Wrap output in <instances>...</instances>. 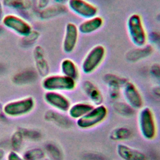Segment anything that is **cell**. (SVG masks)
Returning <instances> with one entry per match:
<instances>
[{"label":"cell","instance_id":"7c38bea8","mask_svg":"<svg viewBox=\"0 0 160 160\" xmlns=\"http://www.w3.org/2000/svg\"><path fill=\"white\" fill-rule=\"evenodd\" d=\"M79 31L76 24L69 22L65 27L64 36L62 41V49L67 54L71 53L78 43Z\"/></svg>","mask_w":160,"mask_h":160},{"label":"cell","instance_id":"4fadbf2b","mask_svg":"<svg viewBox=\"0 0 160 160\" xmlns=\"http://www.w3.org/2000/svg\"><path fill=\"white\" fill-rule=\"evenodd\" d=\"M44 118L45 121L62 129H69L73 126L72 119L68 116L53 109L47 110L44 114Z\"/></svg>","mask_w":160,"mask_h":160},{"label":"cell","instance_id":"f1b7e54d","mask_svg":"<svg viewBox=\"0 0 160 160\" xmlns=\"http://www.w3.org/2000/svg\"><path fill=\"white\" fill-rule=\"evenodd\" d=\"M24 140L21 131L18 129L14 131L10 138V145L12 151L19 152L22 147Z\"/></svg>","mask_w":160,"mask_h":160},{"label":"cell","instance_id":"484cf974","mask_svg":"<svg viewBox=\"0 0 160 160\" xmlns=\"http://www.w3.org/2000/svg\"><path fill=\"white\" fill-rule=\"evenodd\" d=\"M18 129L21 131L24 140L37 142L41 141L42 138L41 132L38 129L25 127L19 128Z\"/></svg>","mask_w":160,"mask_h":160},{"label":"cell","instance_id":"ffe728a7","mask_svg":"<svg viewBox=\"0 0 160 160\" xmlns=\"http://www.w3.org/2000/svg\"><path fill=\"white\" fill-rule=\"evenodd\" d=\"M60 69L62 74L73 79L76 81L79 78L78 67L71 59L66 58L62 59L60 64Z\"/></svg>","mask_w":160,"mask_h":160},{"label":"cell","instance_id":"60d3db41","mask_svg":"<svg viewBox=\"0 0 160 160\" xmlns=\"http://www.w3.org/2000/svg\"><path fill=\"white\" fill-rule=\"evenodd\" d=\"M44 160H50V159H48V158H47V159H45Z\"/></svg>","mask_w":160,"mask_h":160},{"label":"cell","instance_id":"52a82bcc","mask_svg":"<svg viewBox=\"0 0 160 160\" xmlns=\"http://www.w3.org/2000/svg\"><path fill=\"white\" fill-rule=\"evenodd\" d=\"M1 22L6 28L23 37L27 36L32 31L31 25L26 20L15 14L4 15Z\"/></svg>","mask_w":160,"mask_h":160},{"label":"cell","instance_id":"ac0fdd59","mask_svg":"<svg viewBox=\"0 0 160 160\" xmlns=\"http://www.w3.org/2000/svg\"><path fill=\"white\" fill-rule=\"evenodd\" d=\"M103 18L99 16H96L91 18L86 19L78 26L79 32L83 34H91L99 30L103 25Z\"/></svg>","mask_w":160,"mask_h":160},{"label":"cell","instance_id":"5b68a950","mask_svg":"<svg viewBox=\"0 0 160 160\" xmlns=\"http://www.w3.org/2000/svg\"><path fill=\"white\" fill-rule=\"evenodd\" d=\"M108 115V109L106 106L102 104L94 106L86 115L76 120V124L80 129H89L104 122Z\"/></svg>","mask_w":160,"mask_h":160},{"label":"cell","instance_id":"30bf717a","mask_svg":"<svg viewBox=\"0 0 160 160\" xmlns=\"http://www.w3.org/2000/svg\"><path fill=\"white\" fill-rule=\"evenodd\" d=\"M103 81L108 87L109 98L115 101L119 98L122 88L128 79L112 73H107L104 75Z\"/></svg>","mask_w":160,"mask_h":160},{"label":"cell","instance_id":"d6986e66","mask_svg":"<svg viewBox=\"0 0 160 160\" xmlns=\"http://www.w3.org/2000/svg\"><path fill=\"white\" fill-rule=\"evenodd\" d=\"M94 106L91 102H76L73 104H71L68 111V115L71 119L78 120L86 115L94 108Z\"/></svg>","mask_w":160,"mask_h":160},{"label":"cell","instance_id":"8fae6325","mask_svg":"<svg viewBox=\"0 0 160 160\" xmlns=\"http://www.w3.org/2000/svg\"><path fill=\"white\" fill-rule=\"evenodd\" d=\"M44 99L53 109L62 112H68L71 106L69 99L61 92L46 91L44 94Z\"/></svg>","mask_w":160,"mask_h":160},{"label":"cell","instance_id":"836d02e7","mask_svg":"<svg viewBox=\"0 0 160 160\" xmlns=\"http://www.w3.org/2000/svg\"><path fill=\"white\" fill-rule=\"evenodd\" d=\"M50 0H38V7L40 9L46 8L49 6Z\"/></svg>","mask_w":160,"mask_h":160},{"label":"cell","instance_id":"7a4b0ae2","mask_svg":"<svg viewBox=\"0 0 160 160\" xmlns=\"http://www.w3.org/2000/svg\"><path fill=\"white\" fill-rule=\"evenodd\" d=\"M35 106L34 99L32 96H26L8 102L3 105V110L7 117L18 118L29 114Z\"/></svg>","mask_w":160,"mask_h":160},{"label":"cell","instance_id":"603a6c76","mask_svg":"<svg viewBox=\"0 0 160 160\" xmlns=\"http://www.w3.org/2000/svg\"><path fill=\"white\" fill-rule=\"evenodd\" d=\"M41 10L39 12L40 18L42 19H48L66 13L68 9L64 4H56L50 6H48Z\"/></svg>","mask_w":160,"mask_h":160},{"label":"cell","instance_id":"44dd1931","mask_svg":"<svg viewBox=\"0 0 160 160\" xmlns=\"http://www.w3.org/2000/svg\"><path fill=\"white\" fill-rule=\"evenodd\" d=\"M133 136L131 128L127 126H118L113 128L109 134V139L112 141L119 142L127 141Z\"/></svg>","mask_w":160,"mask_h":160},{"label":"cell","instance_id":"ab89813d","mask_svg":"<svg viewBox=\"0 0 160 160\" xmlns=\"http://www.w3.org/2000/svg\"><path fill=\"white\" fill-rule=\"evenodd\" d=\"M156 19H157V21H160V12L156 15Z\"/></svg>","mask_w":160,"mask_h":160},{"label":"cell","instance_id":"83f0119b","mask_svg":"<svg viewBox=\"0 0 160 160\" xmlns=\"http://www.w3.org/2000/svg\"><path fill=\"white\" fill-rule=\"evenodd\" d=\"M44 149L40 148H32L26 150L22 156L25 160H41L45 158Z\"/></svg>","mask_w":160,"mask_h":160},{"label":"cell","instance_id":"4316f807","mask_svg":"<svg viewBox=\"0 0 160 160\" xmlns=\"http://www.w3.org/2000/svg\"><path fill=\"white\" fill-rule=\"evenodd\" d=\"M2 2L4 6L16 10L26 11L31 7L30 0H2Z\"/></svg>","mask_w":160,"mask_h":160},{"label":"cell","instance_id":"6da1fadb","mask_svg":"<svg viewBox=\"0 0 160 160\" xmlns=\"http://www.w3.org/2000/svg\"><path fill=\"white\" fill-rule=\"evenodd\" d=\"M138 126L141 136L148 141H152L157 136L158 128L152 110L148 106L139 109Z\"/></svg>","mask_w":160,"mask_h":160},{"label":"cell","instance_id":"d6a6232c","mask_svg":"<svg viewBox=\"0 0 160 160\" xmlns=\"http://www.w3.org/2000/svg\"><path fill=\"white\" fill-rule=\"evenodd\" d=\"M85 160H106V159L101 155L94 153H88L84 155Z\"/></svg>","mask_w":160,"mask_h":160},{"label":"cell","instance_id":"7402d4cb","mask_svg":"<svg viewBox=\"0 0 160 160\" xmlns=\"http://www.w3.org/2000/svg\"><path fill=\"white\" fill-rule=\"evenodd\" d=\"M37 71L34 70H26L18 72L12 78V82L19 86H24L35 81L38 78Z\"/></svg>","mask_w":160,"mask_h":160},{"label":"cell","instance_id":"4dcf8cb0","mask_svg":"<svg viewBox=\"0 0 160 160\" xmlns=\"http://www.w3.org/2000/svg\"><path fill=\"white\" fill-rule=\"evenodd\" d=\"M148 39L149 41L154 45L156 46L160 49V32L157 31L151 32L149 36H148Z\"/></svg>","mask_w":160,"mask_h":160},{"label":"cell","instance_id":"e0dca14e","mask_svg":"<svg viewBox=\"0 0 160 160\" xmlns=\"http://www.w3.org/2000/svg\"><path fill=\"white\" fill-rule=\"evenodd\" d=\"M154 52V48L151 44L137 47L129 50L126 55V59L131 62H135L150 56Z\"/></svg>","mask_w":160,"mask_h":160},{"label":"cell","instance_id":"5bb4252c","mask_svg":"<svg viewBox=\"0 0 160 160\" xmlns=\"http://www.w3.org/2000/svg\"><path fill=\"white\" fill-rule=\"evenodd\" d=\"M116 152L122 160H148L146 154L143 151L124 143L117 145Z\"/></svg>","mask_w":160,"mask_h":160},{"label":"cell","instance_id":"ba28073f","mask_svg":"<svg viewBox=\"0 0 160 160\" xmlns=\"http://www.w3.org/2000/svg\"><path fill=\"white\" fill-rule=\"evenodd\" d=\"M68 8L76 15L88 19L97 16L98 8L86 0H69Z\"/></svg>","mask_w":160,"mask_h":160},{"label":"cell","instance_id":"1f68e13d","mask_svg":"<svg viewBox=\"0 0 160 160\" xmlns=\"http://www.w3.org/2000/svg\"><path fill=\"white\" fill-rule=\"evenodd\" d=\"M6 160H25L18 152L11 151L6 155Z\"/></svg>","mask_w":160,"mask_h":160},{"label":"cell","instance_id":"f35d334b","mask_svg":"<svg viewBox=\"0 0 160 160\" xmlns=\"http://www.w3.org/2000/svg\"><path fill=\"white\" fill-rule=\"evenodd\" d=\"M54 1L57 4H64V3L67 2L69 1V0H54Z\"/></svg>","mask_w":160,"mask_h":160},{"label":"cell","instance_id":"74e56055","mask_svg":"<svg viewBox=\"0 0 160 160\" xmlns=\"http://www.w3.org/2000/svg\"><path fill=\"white\" fill-rule=\"evenodd\" d=\"M6 156V152L4 149L0 148V160H2Z\"/></svg>","mask_w":160,"mask_h":160},{"label":"cell","instance_id":"8d00e7d4","mask_svg":"<svg viewBox=\"0 0 160 160\" xmlns=\"http://www.w3.org/2000/svg\"><path fill=\"white\" fill-rule=\"evenodd\" d=\"M3 17H4V15H3V4H2V1L0 0V21H2Z\"/></svg>","mask_w":160,"mask_h":160},{"label":"cell","instance_id":"277c9868","mask_svg":"<svg viewBox=\"0 0 160 160\" xmlns=\"http://www.w3.org/2000/svg\"><path fill=\"white\" fill-rule=\"evenodd\" d=\"M76 81L63 74H49L43 78L42 88L46 91H72L76 87Z\"/></svg>","mask_w":160,"mask_h":160},{"label":"cell","instance_id":"3957f363","mask_svg":"<svg viewBox=\"0 0 160 160\" xmlns=\"http://www.w3.org/2000/svg\"><path fill=\"white\" fill-rule=\"evenodd\" d=\"M128 32L131 42L136 47L147 44L148 34L141 16L137 13L131 14L127 20Z\"/></svg>","mask_w":160,"mask_h":160},{"label":"cell","instance_id":"cb8c5ba5","mask_svg":"<svg viewBox=\"0 0 160 160\" xmlns=\"http://www.w3.org/2000/svg\"><path fill=\"white\" fill-rule=\"evenodd\" d=\"M46 155L50 160H63V151L59 144L53 141L48 142L44 149Z\"/></svg>","mask_w":160,"mask_h":160},{"label":"cell","instance_id":"d590c367","mask_svg":"<svg viewBox=\"0 0 160 160\" xmlns=\"http://www.w3.org/2000/svg\"><path fill=\"white\" fill-rule=\"evenodd\" d=\"M7 116L5 115L3 110V105L0 102V120L4 121L6 119Z\"/></svg>","mask_w":160,"mask_h":160},{"label":"cell","instance_id":"9c48e42d","mask_svg":"<svg viewBox=\"0 0 160 160\" xmlns=\"http://www.w3.org/2000/svg\"><path fill=\"white\" fill-rule=\"evenodd\" d=\"M121 92L125 101L134 109H140L143 106V98L132 82L128 80L122 86Z\"/></svg>","mask_w":160,"mask_h":160},{"label":"cell","instance_id":"d4e9b609","mask_svg":"<svg viewBox=\"0 0 160 160\" xmlns=\"http://www.w3.org/2000/svg\"><path fill=\"white\" fill-rule=\"evenodd\" d=\"M112 108L117 114L125 118L132 117L136 112V109L129 105L126 101H115L112 105Z\"/></svg>","mask_w":160,"mask_h":160},{"label":"cell","instance_id":"e575fe53","mask_svg":"<svg viewBox=\"0 0 160 160\" xmlns=\"http://www.w3.org/2000/svg\"><path fill=\"white\" fill-rule=\"evenodd\" d=\"M152 92L155 96L160 98V85L157 84L153 87L152 88Z\"/></svg>","mask_w":160,"mask_h":160},{"label":"cell","instance_id":"2e32d148","mask_svg":"<svg viewBox=\"0 0 160 160\" xmlns=\"http://www.w3.org/2000/svg\"><path fill=\"white\" fill-rule=\"evenodd\" d=\"M33 56L38 74L42 78L49 75L50 68L45 56V52L42 46H36L34 48Z\"/></svg>","mask_w":160,"mask_h":160},{"label":"cell","instance_id":"9a60e30c","mask_svg":"<svg viewBox=\"0 0 160 160\" xmlns=\"http://www.w3.org/2000/svg\"><path fill=\"white\" fill-rule=\"evenodd\" d=\"M81 87L82 91L91 104L94 106L102 104L104 101L103 94L98 86H97L93 82L89 80H85L82 83Z\"/></svg>","mask_w":160,"mask_h":160},{"label":"cell","instance_id":"8992f818","mask_svg":"<svg viewBox=\"0 0 160 160\" xmlns=\"http://www.w3.org/2000/svg\"><path fill=\"white\" fill-rule=\"evenodd\" d=\"M106 50L104 46L98 44L92 48L84 58L81 63V69L86 74L94 72L103 62Z\"/></svg>","mask_w":160,"mask_h":160},{"label":"cell","instance_id":"f546056e","mask_svg":"<svg viewBox=\"0 0 160 160\" xmlns=\"http://www.w3.org/2000/svg\"><path fill=\"white\" fill-rule=\"evenodd\" d=\"M149 74L152 79L160 85V64L154 63L149 68Z\"/></svg>","mask_w":160,"mask_h":160}]
</instances>
